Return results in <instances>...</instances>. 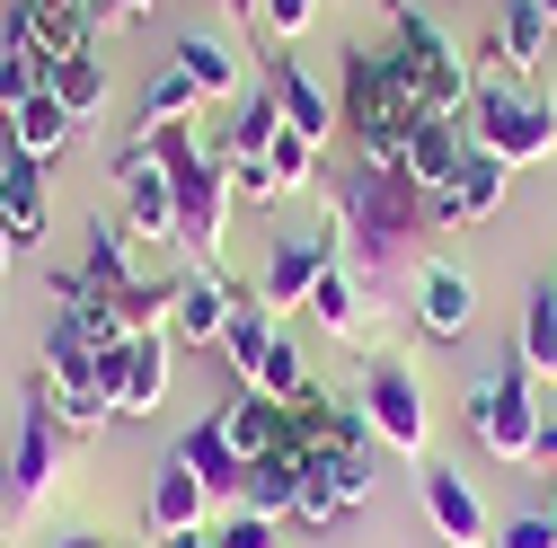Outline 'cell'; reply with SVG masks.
Here are the masks:
<instances>
[{"label": "cell", "mask_w": 557, "mask_h": 548, "mask_svg": "<svg viewBox=\"0 0 557 548\" xmlns=\"http://www.w3.org/2000/svg\"><path fill=\"white\" fill-rule=\"evenodd\" d=\"M284 133V107H274V89L257 80L248 98H239V115H231V133H222V151H239V160H265V142Z\"/></svg>", "instance_id": "33"}, {"label": "cell", "mask_w": 557, "mask_h": 548, "mask_svg": "<svg viewBox=\"0 0 557 548\" xmlns=\"http://www.w3.org/2000/svg\"><path fill=\"white\" fill-rule=\"evenodd\" d=\"M222 434H231V451H239V460H257V451H284V443H293V407H284V398H265V389H231V407H222Z\"/></svg>", "instance_id": "24"}, {"label": "cell", "mask_w": 557, "mask_h": 548, "mask_svg": "<svg viewBox=\"0 0 557 548\" xmlns=\"http://www.w3.org/2000/svg\"><path fill=\"white\" fill-rule=\"evenodd\" d=\"M62 443H72V425L53 416V389L36 381L27 416H18V443H10V513H45L62 496Z\"/></svg>", "instance_id": "7"}, {"label": "cell", "mask_w": 557, "mask_h": 548, "mask_svg": "<svg viewBox=\"0 0 557 548\" xmlns=\"http://www.w3.org/2000/svg\"><path fill=\"white\" fill-rule=\"evenodd\" d=\"M81 265H89V284H98V292H133V284H143V265H133V239H124L115 222H89Z\"/></svg>", "instance_id": "32"}, {"label": "cell", "mask_w": 557, "mask_h": 548, "mask_svg": "<svg viewBox=\"0 0 557 548\" xmlns=\"http://www.w3.org/2000/svg\"><path fill=\"white\" fill-rule=\"evenodd\" d=\"M319 27V0H265V45H301Z\"/></svg>", "instance_id": "41"}, {"label": "cell", "mask_w": 557, "mask_h": 548, "mask_svg": "<svg viewBox=\"0 0 557 548\" xmlns=\"http://www.w3.org/2000/svg\"><path fill=\"white\" fill-rule=\"evenodd\" d=\"M98 381L115 398V416H160L169 407V336H133L124 354H98Z\"/></svg>", "instance_id": "14"}, {"label": "cell", "mask_w": 557, "mask_h": 548, "mask_svg": "<svg viewBox=\"0 0 557 548\" xmlns=\"http://www.w3.org/2000/svg\"><path fill=\"white\" fill-rule=\"evenodd\" d=\"M548 53H557V18H540L531 0H505V18H496V62H505L513 80H540Z\"/></svg>", "instance_id": "25"}, {"label": "cell", "mask_w": 557, "mask_h": 548, "mask_svg": "<svg viewBox=\"0 0 557 548\" xmlns=\"http://www.w3.org/2000/svg\"><path fill=\"white\" fill-rule=\"evenodd\" d=\"M0 124H10V160H36V169H53L62 151H72V133H81V115L53 98V80H45L18 115H0Z\"/></svg>", "instance_id": "22"}, {"label": "cell", "mask_w": 557, "mask_h": 548, "mask_svg": "<svg viewBox=\"0 0 557 548\" xmlns=\"http://www.w3.org/2000/svg\"><path fill=\"white\" fill-rule=\"evenodd\" d=\"M107 10H115V27H124V18H151L160 0H107Z\"/></svg>", "instance_id": "44"}, {"label": "cell", "mask_w": 557, "mask_h": 548, "mask_svg": "<svg viewBox=\"0 0 557 548\" xmlns=\"http://www.w3.org/2000/svg\"><path fill=\"white\" fill-rule=\"evenodd\" d=\"M53 98L62 107H72L81 124L107 107V53H72V62H62V72H53Z\"/></svg>", "instance_id": "34"}, {"label": "cell", "mask_w": 557, "mask_h": 548, "mask_svg": "<svg viewBox=\"0 0 557 548\" xmlns=\"http://www.w3.org/2000/svg\"><path fill=\"white\" fill-rule=\"evenodd\" d=\"M231 213H239V195H231V177H222V151H203V160L177 177V248H195L203 265H222Z\"/></svg>", "instance_id": "10"}, {"label": "cell", "mask_w": 557, "mask_h": 548, "mask_svg": "<svg viewBox=\"0 0 557 548\" xmlns=\"http://www.w3.org/2000/svg\"><path fill=\"white\" fill-rule=\"evenodd\" d=\"M203 548H284V522H265V513H248V505H231L213 531H203Z\"/></svg>", "instance_id": "37"}, {"label": "cell", "mask_w": 557, "mask_h": 548, "mask_svg": "<svg viewBox=\"0 0 557 548\" xmlns=\"http://www.w3.org/2000/svg\"><path fill=\"white\" fill-rule=\"evenodd\" d=\"M505 195H513V169H505V160H486V151H469L460 177L434 195V231H478V222H496V213H505Z\"/></svg>", "instance_id": "18"}, {"label": "cell", "mask_w": 557, "mask_h": 548, "mask_svg": "<svg viewBox=\"0 0 557 548\" xmlns=\"http://www.w3.org/2000/svg\"><path fill=\"white\" fill-rule=\"evenodd\" d=\"M513 363H522L531 381H557V284H531L522 327H513Z\"/></svg>", "instance_id": "28"}, {"label": "cell", "mask_w": 557, "mask_h": 548, "mask_svg": "<svg viewBox=\"0 0 557 548\" xmlns=\"http://www.w3.org/2000/svg\"><path fill=\"white\" fill-rule=\"evenodd\" d=\"M265 177H274V195H301V186L319 177V142H301V133L284 124V133L265 142Z\"/></svg>", "instance_id": "35"}, {"label": "cell", "mask_w": 557, "mask_h": 548, "mask_svg": "<svg viewBox=\"0 0 557 548\" xmlns=\"http://www.w3.org/2000/svg\"><path fill=\"white\" fill-rule=\"evenodd\" d=\"M177 72L203 89V107H213V98H248V72H239V53L222 36H186L177 45Z\"/></svg>", "instance_id": "30"}, {"label": "cell", "mask_w": 557, "mask_h": 548, "mask_svg": "<svg viewBox=\"0 0 557 548\" xmlns=\"http://www.w3.org/2000/svg\"><path fill=\"white\" fill-rule=\"evenodd\" d=\"M115 195H124V239L133 248H177V177L143 142L115 151Z\"/></svg>", "instance_id": "8"}, {"label": "cell", "mask_w": 557, "mask_h": 548, "mask_svg": "<svg viewBox=\"0 0 557 548\" xmlns=\"http://www.w3.org/2000/svg\"><path fill=\"white\" fill-rule=\"evenodd\" d=\"M284 336V319H274L257 292H239V310H231V336H222V354H231V372H239V389H257V363H265V346Z\"/></svg>", "instance_id": "29"}, {"label": "cell", "mask_w": 557, "mask_h": 548, "mask_svg": "<svg viewBox=\"0 0 557 548\" xmlns=\"http://www.w3.org/2000/svg\"><path fill=\"white\" fill-rule=\"evenodd\" d=\"M531 10H540V18H557V0H531Z\"/></svg>", "instance_id": "49"}, {"label": "cell", "mask_w": 557, "mask_h": 548, "mask_svg": "<svg viewBox=\"0 0 557 548\" xmlns=\"http://www.w3.org/2000/svg\"><path fill=\"white\" fill-rule=\"evenodd\" d=\"M496 548H557V522L548 513H513V522H496Z\"/></svg>", "instance_id": "42"}, {"label": "cell", "mask_w": 557, "mask_h": 548, "mask_svg": "<svg viewBox=\"0 0 557 548\" xmlns=\"http://www.w3.org/2000/svg\"><path fill=\"white\" fill-rule=\"evenodd\" d=\"M460 160H469V124L460 115H416V133H407V186H425V195H443L451 177H460Z\"/></svg>", "instance_id": "21"}, {"label": "cell", "mask_w": 557, "mask_h": 548, "mask_svg": "<svg viewBox=\"0 0 557 548\" xmlns=\"http://www.w3.org/2000/svg\"><path fill=\"white\" fill-rule=\"evenodd\" d=\"M213 487L186 469V451H169L160 460V477H151V496H143V531L151 539H195V531H213Z\"/></svg>", "instance_id": "13"}, {"label": "cell", "mask_w": 557, "mask_h": 548, "mask_svg": "<svg viewBox=\"0 0 557 548\" xmlns=\"http://www.w3.org/2000/svg\"><path fill=\"white\" fill-rule=\"evenodd\" d=\"M98 10H53V0H18L10 10V53H27L36 72H62L72 53H98Z\"/></svg>", "instance_id": "11"}, {"label": "cell", "mask_w": 557, "mask_h": 548, "mask_svg": "<svg viewBox=\"0 0 557 548\" xmlns=\"http://www.w3.org/2000/svg\"><path fill=\"white\" fill-rule=\"evenodd\" d=\"M222 18H231L239 36H265V0H222Z\"/></svg>", "instance_id": "43"}, {"label": "cell", "mask_w": 557, "mask_h": 548, "mask_svg": "<svg viewBox=\"0 0 557 548\" xmlns=\"http://www.w3.org/2000/svg\"><path fill=\"white\" fill-rule=\"evenodd\" d=\"M257 80L274 89V107H284V124L301 133V142H327V133L345 124V115H336V98H327V89L301 72V62H293L284 45H274V53H257Z\"/></svg>", "instance_id": "17"}, {"label": "cell", "mask_w": 557, "mask_h": 548, "mask_svg": "<svg viewBox=\"0 0 557 548\" xmlns=\"http://www.w3.org/2000/svg\"><path fill=\"white\" fill-rule=\"evenodd\" d=\"M231 505H248V513H265V522H293V505H301V451L284 443V451H257L248 469H239V496Z\"/></svg>", "instance_id": "23"}, {"label": "cell", "mask_w": 557, "mask_h": 548, "mask_svg": "<svg viewBox=\"0 0 557 548\" xmlns=\"http://www.w3.org/2000/svg\"><path fill=\"white\" fill-rule=\"evenodd\" d=\"M231 310H239V284L222 265H186L177 274V327L169 336H186V346H222L231 336Z\"/></svg>", "instance_id": "19"}, {"label": "cell", "mask_w": 557, "mask_h": 548, "mask_svg": "<svg viewBox=\"0 0 557 548\" xmlns=\"http://www.w3.org/2000/svg\"><path fill=\"white\" fill-rule=\"evenodd\" d=\"M540 469H557V416L540 425Z\"/></svg>", "instance_id": "46"}, {"label": "cell", "mask_w": 557, "mask_h": 548, "mask_svg": "<svg viewBox=\"0 0 557 548\" xmlns=\"http://www.w3.org/2000/svg\"><path fill=\"white\" fill-rule=\"evenodd\" d=\"M548 522H557V487H548Z\"/></svg>", "instance_id": "50"}, {"label": "cell", "mask_w": 557, "mask_h": 548, "mask_svg": "<svg viewBox=\"0 0 557 548\" xmlns=\"http://www.w3.org/2000/svg\"><path fill=\"white\" fill-rule=\"evenodd\" d=\"M336 257L319 248V231H284L265 248V265H257V301L284 319V310H310V292H319V274H327Z\"/></svg>", "instance_id": "15"}, {"label": "cell", "mask_w": 557, "mask_h": 548, "mask_svg": "<svg viewBox=\"0 0 557 548\" xmlns=\"http://www.w3.org/2000/svg\"><path fill=\"white\" fill-rule=\"evenodd\" d=\"M416 496H425V522L443 548H496V513H486L478 477L451 460H416Z\"/></svg>", "instance_id": "9"}, {"label": "cell", "mask_w": 557, "mask_h": 548, "mask_svg": "<svg viewBox=\"0 0 557 548\" xmlns=\"http://www.w3.org/2000/svg\"><path fill=\"white\" fill-rule=\"evenodd\" d=\"M407 319H416L425 346L469 336V319H478V274L451 265V257H425V265H416V292H407Z\"/></svg>", "instance_id": "12"}, {"label": "cell", "mask_w": 557, "mask_h": 548, "mask_svg": "<svg viewBox=\"0 0 557 548\" xmlns=\"http://www.w3.org/2000/svg\"><path fill=\"white\" fill-rule=\"evenodd\" d=\"M257 389H265V398H301V389H310V363H301V346H293V336H274V346H265Z\"/></svg>", "instance_id": "38"}, {"label": "cell", "mask_w": 557, "mask_h": 548, "mask_svg": "<svg viewBox=\"0 0 557 548\" xmlns=\"http://www.w3.org/2000/svg\"><path fill=\"white\" fill-rule=\"evenodd\" d=\"M310 319H319V336H336V346H372L381 319H389V301L363 292V274H355V265H327V274H319V292H310Z\"/></svg>", "instance_id": "16"}, {"label": "cell", "mask_w": 557, "mask_h": 548, "mask_svg": "<svg viewBox=\"0 0 557 548\" xmlns=\"http://www.w3.org/2000/svg\"><path fill=\"white\" fill-rule=\"evenodd\" d=\"M10 248H18V239H10V222H0V284H10Z\"/></svg>", "instance_id": "47"}, {"label": "cell", "mask_w": 557, "mask_h": 548, "mask_svg": "<svg viewBox=\"0 0 557 548\" xmlns=\"http://www.w3.org/2000/svg\"><path fill=\"white\" fill-rule=\"evenodd\" d=\"M45 389H53V398H72V389H107V381H98V346H89V327H81L72 310L45 327Z\"/></svg>", "instance_id": "26"}, {"label": "cell", "mask_w": 557, "mask_h": 548, "mask_svg": "<svg viewBox=\"0 0 557 548\" xmlns=\"http://www.w3.org/2000/svg\"><path fill=\"white\" fill-rule=\"evenodd\" d=\"M355 407H363V425H372L381 451H398V460H434V407H425V381H416V363L381 354V363L363 372Z\"/></svg>", "instance_id": "5"}, {"label": "cell", "mask_w": 557, "mask_h": 548, "mask_svg": "<svg viewBox=\"0 0 557 548\" xmlns=\"http://www.w3.org/2000/svg\"><path fill=\"white\" fill-rule=\"evenodd\" d=\"M160 548H203V531H195V539H160Z\"/></svg>", "instance_id": "48"}, {"label": "cell", "mask_w": 557, "mask_h": 548, "mask_svg": "<svg viewBox=\"0 0 557 548\" xmlns=\"http://www.w3.org/2000/svg\"><path fill=\"white\" fill-rule=\"evenodd\" d=\"M460 124H469V151L505 160V169H540V160H557V98H548V89L478 80V98H469Z\"/></svg>", "instance_id": "3"}, {"label": "cell", "mask_w": 557, "mask_h": 548, "mask_svg": "<svg viewBox=\"0 0 557 548\" xmlns=\"http://www.w3.org/2000/svg\"><path fill=\"white\" fill-rule=\"evenodd\" d=\"M345 222H355V274H381V265H398V257L425 248V231H434V195L407 186V177L363 169V186L345 195Z\"/></svg>", "instance_id": "2"}, {"label": "cell", "mask_w": 557, "mask_h": 548, "mask_svg": "<svg viewBox=\"0 0 557 548\" xmlns=\"http://www.w3.org/2000/svg\"><path fill=\"white\" fill-rule=\"evenodd\" d=\"M0 222H10V239H45V169L36 160H10L0 169Z\"/></svg>", "instance_id": "31"}, {"label": "cell", "mask_w": 557, "mask_h": 548, "mask_svg": "<svg viewBox=\"0 0 557 548\" xmlns=\"http://www.w3.org/2000/svg\"><path fill=\"white\" fill-rule=\"evenodd\" d=\"M540 398H531V372L513 363V372H486L478 389H469V434H478V451L486 460H540Z\"/></svg>", "instance_id": "6"}, {"label": "cell", "mask_w": 557, "mask_h": 548, "mask_svg": "<svg viewBox=\"0 0 557 548\" xmlns=\"http://www.w3.org/2000/svg\"><path fill=\"white\" fill-rule=\"evenodd\" d=\"M177 451H186V469H195L213 496H239V469H248V460H239V451H231V434H222V407H213V416H195Z\"/></svg>", "instance_id": "27"}, {"label": "cell", "mask_w": 557, "mask_h": 548, "mask_svg": "<svg viewBox=\"0 0 557 548\" xmlns=\"http://www.w3.org/2000/svg\"><path fill=\"white\" fill-rule=\"evenodd\" d=\"M293 407V451H355V443H372V425H363V407L355 398H336V389H301V398H284Z\"/></svg>", "instance_id": "20"}, {"label": "cell", "mask_w": 557, "mask_h": 548, "mask_svg": "<svg viewBox=\"0 0 557 548\" xmlns=\"http://www.w3.org/2000/svg\"><path fill=\"white\" fill-rule=\"evenodd\" d=\"M293 522L301 531H327V522H345V505H336V487H327V477L301 460V505H293Z\"/></svg>", "instance_id": "39"}, {"label": "cell", "mask_w": 557, "mask_h": 548, "mask_svg": "<svg viewBox=\"0 0 557 548\" xmlns=\"http://www.w3.org/2000/svg\"><path fill=\"white\" fill-rule=\"evenodd\" d=\"M389 62L407 72V89H416V107L425 115H469V98H478V72H469V53L425 18V10H407V0H389Z\"/></svg>", "instance_id": "4"}, {"label": "cell", "mask_w": 557, "mask_h": 548, "mask_svg": "<svg viewBox=\"0 0 557 548\" xmlns=\"http://www.w3.org/2000/svg\"><path fill=\"white\" fill-rule=\"evenodd\" d=\"M336 115H345V133H355V151H363V169H381V177H398L407 169V133H416V89H407V72L389 53H372V45H345V98H336Z\"/></svg>", "instance_id": "1"}, {"label": "cell", "mask_w": 557, "mask_h": 548, "mask_svg": "<svg viewBox=\"0 0 557 548\" xmlns=\"http://www.w3.org/2000/svg\"><path fill=\"white\" fill-rule=\"evenodd\" d=\"M53 548H115V539H98V531H62Z\"/></svg>", "instance_id": "45"}, {"label": "cell", "mask_w": 557, "mask_h": 548, "mask_svg": "<svg viewBox=\"0 0 557 548\" xmlns=\"http://www.w3.org/2000/svg\"><path fill=\"white\" fill-rule=\"evenodd\" d=\"M195 115H203V89L169 62V72L151 80V98H143V124H195Z\"/></svg>", "instance_id": "36"}, {"label": "cell", "mask_w": 557, "mask_h": 548, "mask_svg": "<svg viewBox=\"0 0 557 548\" xmlns=\"http://www.w3.org/2000/svg\"><path fill=\"white\" fill-rule=\"evenodd\" d=\"M45 80H53V72H36L27 53H0V115H18V107L45 89Z\"/></svg>", "instance_id": "40"}]
</instances>
